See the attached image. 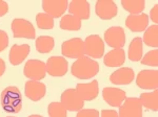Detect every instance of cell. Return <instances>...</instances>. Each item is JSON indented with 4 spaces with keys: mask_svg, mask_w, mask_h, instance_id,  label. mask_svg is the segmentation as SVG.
<instances>
[{
    "mask_svg": "<svg viewBox=\"0 0 158 117\" xmlns=\"http://www.w3.org/2000/svg\"><path fill=\"white\" fill-rule=\"evenodd\" d=\"M99 72V64L93 58L83 55L77 58L71 67V73L79 80H89Z\"/></svg>",
    "mask_w": 158,
    "mask_h": 117,
    "instance_id": "cell-1",
    "label": "cell"
},
{
    "mask_svg": "<svg viewBox=\"0 0 158 117\" xmlns=\"http://www.w3.org/2000/svg\"><path fill=\"white\" fill-rule=\"evenodd\" d=\"M1 107L7 113L17 114L22 108V95L20 90L15 86L6 87L0 94Z\"/></svg>",
    "mask_w": 158,
    "mask_h": 117,
    "instance_id": "cell-2",
    "label": "cell"
},
{
    "mask_svg": "<svg viewBox=\"0 0 158 117\" xmlns=\"http://www.w3.org/2000/svg\"><path fill=\"white\" fill-rule=\"evenodd\" d=\"M61 53L63 57L70 58H79L85 55V42L80 38H72L61 45Z\"/></svg>",
    "mask_w": 158,
    "mask_h": 117,
    "instance_id": "cell-3",
    "label": "cell"
},
{
    "mask_svg": "<svg viewBox=\"0 0 158 117\" xmlns=\"http://www.w3.org/2000/svg\"><path fill=\"white\" fill-rule=\"evenodd\" d=\"M60 103L64 106L67 111L71 112L80 111L85 106V100L81 98L77 90L73 88L67 89V90L63 91V93L61 94Z\"/></svg>",
    "mask_w": 158,
    "mask_h": 117,
    "instance_id": "cell-4",
    "label": "cell"
},
{
    "mask_svg": "<svg viewBox=\"0 0 158 117\" xmlns=\"http://www.w3.org/2000/svg\"><path fill=\"white\" fill-rule=\"evenodd\" d=\"M85 55L91 58H100L104 53V42L98 35H91L85 40Z\"/></svg>",
    "mask_w": 158,
    "mask_h": 117,
    "instance_id": "cell-5",
    "label": "cell"
},
{
    "mask_svg": "<svg viewBox=\"0 0 158 117\" xmlns=\"http://www.w3.org/2000/svg\"><path fill=\"white\" fill-rule=\"evenodd\" d=\"M12 32L15 38H24V39H34L36 32L30 21L22 18H16L12 21Z\"/></svg>",
    "mask_w": 158,
    "mask_h": 117,
    "instance_id": "cell-6",
    "label": "cell"
},
{
    "mask_svg": "<svg viewBox=\"0 0 158 117\" xmlns=\"http://www.w3.org/2000/svg\"><path fill=\"white\" fill-rule=\"evenodd\" d=\"M23 73L27 77H29L31 81H37L40 82L45 77L47 74V67L45 63L40 60H29L25 63L23 68Z\"/></svg>",
    "mask_w": 158,
    "mask_h": 117,
    "instance_id": "cell-7",
    "label": "cell"
},
{
    "mask_svg": "<svg viewBox=\"0 0 158 117\" xmlns=\"http://www.w3.org/2000/svg\"><path fill=\"white\" fill-rule=\"evenodd\" d=\"M104 42L114 49L122 48L126 44V32L120 26L110 27L104 32Z\"/></svg>",
    "mask_w": 158,
    "mask_h": 117,
    "instance_id": "cell-8",
    "label": "cell"
},
{
    "mask_svg": "<svg viewBox=\"0 0 158 117\" xmlns=\"http://www.w3.org/2000/svg\"><path fill=\"white\" fill-rule=\"evenodd\" d=\"M142 106L139 98L127 97L119 107V117H142Z\"/></svg>",
    "mask_w": 158,
    "mask_h": 117,
    "instance_id": "cell-9",
    "label": "cell"
},
{
    "mask_svg": "<svg viewBox=\"0 0 158 117\" xmlns=\"http://www.w3.org/2000/svg\"><path fill=\"white\" fill-rule=\"evenodd\" d=\"M47 73L54 77H61L65 75L69 70V63L63 57H51L45 63Z\"/></svg>",
    "mask_w": 158,
    "mask_h": 117,
    "instance_id": "cell-10",
    "label": "cell"
},
{
    "mask_svg": "<svg viewBox=\"0 0 158 117\" xmlns=\"http://www.w3.org/2000/svg\"><path fill=\"white\" fill-rule=\"evenodd\" d=\"M136 84L139 88L146 90H156L158 87V71L157 70H141L137 74Z\"/></svg>",
    "mask_w": 158,
    "mask_h": 117,
    "instance_id": "cell-11",
    "label": "cell"
},
{
    "mask_svg": "<svg viewBox=\"0 0 158 117\" xmlns=\"http://www.w3.org/2000/svg\"><path fill=\"white\" fill-rule=\"evenodd\" d=\"M96 15L102 20H111L116 17L118 9L112 0H98L95 6Z\"/></svg>",
    "mask_w": 158,
    "mask_h": 117,
    "instance_id": "cell-12",
    "label": "cell"
},
{
    "mask_svg": "<svg viewBox=\"0 0 158 117\" xmlns=\"http://www.w3.org/2000/svg\"><path fill=\"white\" fill-rule=\"evenodd\" d=\"M69 7L67 0H44L42 1V9L45 14L50 15L52 18H59Z\"/></svg>",
    "mask_w": 158,
    "mask_h": 117,
    "instance_id": "cell-13",
    "label": "cell"
},
{
    "mask_svg": "<svg viewBox=\"0 0 158 117\" xmlns=\"http://www.w3.org/2000/svg\"><path fill=\"white\" fill-rule=\"evenodd\" d=\"M24 93L29 100L33 101H38L44 97L47 93V87L41 82L37 81H27L24 86Z\"/></svg>",
    "mask_w": 158,
    "mask_h": 117,
    "instance_id": "cell-14",
    "label": "cell"
},
{
    "mask_svg": "<svg viewBox=\"0 0 158 117\" xmlns=\"http://www.w3.org/2000/svg\"><path fill=\"white\" fill-rule=\"evenodd\" d=\"M102 97L111 107H120L127 98V94L119 88L106 87L102 90Z\"/></svg>",
    "mask_w": 158,
    "mask_h": 117,
    "instance_id": "cell-15",
    "label": "cell"
},
{
    "mask_svg": "<svg viewBox=\"0 0 158 117\" xmlns=\"http://www.w3.org/2000/svg\"><path fill=\"white\" fill-rule=\"evenodd\" d=\"M127 27L135 32H141L147 29L149 25V16L144 13L138 15H130L126 20Z\"/></svg>",
    "mask_w": 158,
    "mask_h": 117,
    "instance_id": "cell-16",
    "label": "cell"
},
{
    "mask_svg": "<svg viewBox=\"0 0 158 117\" xmlns=\"http://www.w3.org/2000/svg\"><path fill=\"white\" fill-rule=\"evenodd\" d=\"M68 9L70 15L80 20H88L90 18V3L85 0H73L70 2Z\"/></svg>",
    "mask_w": 158,
    "mask_h": 117,
    "instance_id": "cell-17",
    "label": "cell"
},
{
    "mask_svg": "<svg viewBox=\"0 0 158 117\" xmlns=\"http://www.w3.org/2000/svg\"><path fill=\"white\" fill-rule=\"evenodd\" d=\"M135 78V73L132 68L122 67L114 71L110 76V81L114 85H130Z\"/></svg>",
    "mask_w": 158,
    "mask_h": 117,
    "instance_id": "cell-18",
    "label": "cell"
},
{
    "mask_svg": "<svg viewBox=\"0 0 158 117\" xmlns=\"http://www.w3.org/2000/svg\"><path fill=\"white\" fill-rule=\"evenodd\" d=\"M76 90L85 101L93 100L97 97L99 93L98 82L96 80H93L88 84H77Z\"/></svg>",
    "mask_w": 158,
    "mask_h": 117,
    "instance_id": "cell-19",
    "label": "cell"
},
{
    "mask_svg": "<svg viewBox=\"0 0 158 117\" xmlns=\"http://www.w3.org/2000/svg\"><path fill=\"white\" fill-rule=\"evenodd\" d=\"M30 53V46L27 44L22 45H13L10 49V63L14 66L20 65L25 60V58L29 55Z\"/></svg>",
    "mask_w": 158,
    "mask_h": 117,
    "instance_id": "cell-20",
    "label": "cell"
},
{
    "mask_svg": "<svg viewBox=\"0 0 158 117\" xmlns=\"http://www.w3.org/2000/svg\"><path fill=\"white\" fill-rule=\"evenodd\" d=\"M126 62V52L122 48L113 49L104 55L103 63L108 67H120Z\"/></svg>",
    "mask_w": 158,
    "mask_h": 117,
    "instance_id": "cell-21",
    "label": "cell"
},
{
    "mask_svg": "<svg viewBox=\"0 0 158 117\" xmlns=\"http://www.w3.org/2000/svg\"><path fill=\"white\" fill-rule=\"evenodd\" d=\"M142 51H143V42L141 38H134L130 43L128 57L132 62H138L142 58Z\"/></svg>",
    "mask_w": 158,
    "mask_h": 117,
    "instance_id": "cell-22",
    "label": "cell"
},
{
    "mask_svg": "<svg viewBox=\"0 0 158 117\" xmlns=\"http://www.w3.org/2000/svg\"><path fill=\"white\" fill-rule=\"evenodd\" d=\"M139 100L141 103V106L149 109L151 111L156 112L158 110V91L157 89L153 92L141 93L140 94Z\"/></svg>",
    "mask_w": 158,
    "mask_h": 117,
    "instance_id": "cell-23",
    "label": "cell"
},
{
    "mask_svg": "<svg viewBox=\"0 0 158 117\" xmlns=\"http://www.w3.org/2000/svg\"><path fill=\"white\" fill-rule=\"evenodd\" d=\"M60 28L63 30H79L81 28V20L73 15H64L60 20Z\"/></svg>",
    "mask_w": 158,
    "mask_h": 117,
    "instance_id": "cell-24",
    "label": "cell"
},
{
    "mask_svg": "<svg viewBox=\"0 0 158 117\" xmlns=\"http://www.w3.org/2000/svg\"><path fill=\"white\" fill-rule=\"evenodd\" d=\"M121 6L131 15H138L143 12L146 2L143 0H122Z\"/></svg>",
    "mask_w": 158,
    "mask_h": 117,
    "instance_id": "cell-25",
    "label": "cell"
},
{
    "mask_svg": "<svg viewBox=\"0 0 158 117\" xmlns=\"http://www.w3.org/2000/svg\"><path fill=\"white\" fill-rule=\"evenodd\" d=\"M55 46V40L50 36H41L36 39V49L40 53H48L52 51Z\"/></svg>",
    "mask_w": 158,
    "mask_h": 117,
    "instance_id": "cell-26",
    "label": "cell"
},
{
    "mask_svg": "<svg viewBox=\"0 0 158 117\" xmlns=\"http://www.w3.org/2000/svg\"><path fill=\"white\" fill-rule=\"evenodd\" d=\"M142 42L146 43V45L150 47H157L158 46V25H152L147 27L143 35Z\"/></svg>",
    "mask_w": 158,
    "mask_h": 117,
    "instance_id": "cell-27",
    "label": "cell"
},
{
    "mask_svg": "<svg viewBox=\"0 0 158 117\" xmlns=\"http://www.w3.org/2000/svg\"><path fill=\"white\" fill-rule=\"evenodd\" d=\"M48 114L50 117H68V111L60 101L51 103L48 107Z\"/></svg>",
    "mask_w": 158,
    "mask_h": 117,
    "instance_id": "cell-28",
    "label": "cell"
},
{
    "mask_svg": "<svg viewBox=\"0 0 158 117\" xmlns=\"http://www.w3.org/2000/svg\"><path fill=\"white\" fill-rule=\"evenodd\" d=\"M36 23L40 29H52L54 27V18L45 13H38L36 16Z\"/></svg>",
    "mask_w": 158,
    "mask_h": 117,
    "instance_id": "cell-29",
    "label": "cell"
},
{
    "mask_svg": "<svg viewBox=\"0 0 158 117\" xmlns=\"http://www.w3.org/2000/svg\"><path fill=\"white\" fill-rule=\"evenodd\" d=\"M140 61H141L142 65L157 67L158 66V50L154 49V50L149 51Z\"/></svg>",
    "mask_w": 158,
    "mask_h": 117,
    "instance_id": "cell-30",
    "label": "cell"
},
{
    "mask_svg": "<svg viewBox=\"0 0 158 117\" xmlns=\"http://www.w3.org/2000/svg\"><path fill=\"white\" fill-rule=\"evenodd\" d=\"M100 113L95 109H81L78 111L76 117H99Z\"/></svg>",
    "mask_w": 158,
    "mask_h": 117,
    "instance_id": "cell-31",
    "label": "cell"
},
{
    "mask_svg": "<svg viewBox=\"0 0 158 117\" xmlns=\"http://www.w3.org/2000/svg\"><path fill=\"white\" fill-rule=\"evenodd\" d=\"M9 46V36L4 30H0V52Z\"/></svg>",
    "mask_w": 158,
    "mask_h": 117,
    "instance_id": "cell-32",
    "label": "cell"
},
{
    "mask_svg": "<svg viewBox=\"0 0 158 117\" xmlns=\"http://www.w3.org/2000/svg\"><path fill=\"white\" fill-rule=\"evenodd\" d=\"M150 19L154 23H157L158 22V4H155L154 7L150 11Z\"/></svg>",
    "mask_w": 158,
    "mask_h": 117,
    "instance_id": "cell-33",
    "label": "cell"
},
{
    "mask_svg": "<svg viewBox=\"0 0 158 117\" xmlns=\"http://www.w3.org/2000/svg\"><path fill=\"white\" fill-rule=\"evenodd\" d=\"M99 117H119L118 112L115 110H102L101 111V115Z\"/></svg>",
    "mask_w": 158,
    "mask_h": 117,
    "instance_id": "cell-34",
    "label": "cell"
},
{
    "mask_svg": "<svg viewBox=\"0 0 158 117\" xmlns=\"http://www.w3.org/2000/svg\"><path fill=\"white\" fill-rule=\"evenodd\" d=\"M9 4L6 3V1H2V0H0V17L4 16V15H6L7 13H9Z\"/></svg>",
    "mask_w": 158,
    "mask_h": 117,
    "instance_id": "cell-35",
    "label": "cell"
},
{
    "mask_svg": "<svg viewBox=\"0 0 158 117\" xmlns=\"http://www.w3.org/2000/svg\"><path fill=\"white\" fill-rule=\"evenodd\" d=\"M4 71H6V62L0 58V77L3 75Z\"/></svg>",
    "mask_w": 158,
    "mask_h": 117,
    "instance_id": "cell-36",
    "label": "cell"
},
{
    "mask_svg": "<svg viewBox=\"0 0 158 117\" xmlns=\"http://www.w3.org/2000/svg\"><path fill=\"white\" fill-rule=\"evenodd\" d=\"M29 117H42L41 115H38V114H33V115H30Z\"/></svg>",
    "mask_w": 158,
    "mask_h": 117,
    "instance_id": "cell-37",
    "label": "cell"
},
{
    "mask_svg": "<svg viewBox=\"0 0 158 117\" xmlns=\"http://www.w3.org/2000/svg\"><path fill=\"white\" fill-rule=\"evenodd\" d=\"M7 117H13V116H7Z\"/></svg>",
    "mask_w": 158,
    "mask_h": 117,
    "instance_id": "cell-38",
    "label": "cell"
}]
</instances>
